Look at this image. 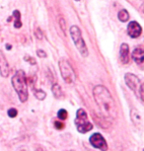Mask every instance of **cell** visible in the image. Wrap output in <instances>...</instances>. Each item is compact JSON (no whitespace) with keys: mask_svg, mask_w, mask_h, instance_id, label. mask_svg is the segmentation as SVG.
Segmentation results:
<instances>
[{"mask_svg":"<svg viewBox=\"0 0 144 151\" xmlns=\"http://www.w3.org/2000/svg\"><path fill=\"white\" fill-rule=\"evenodd\" d=\"M93 96L99 110L105 118L114 119L117 116V110L115 102L110 91L103 85H97L93 89Z\"/></svg>","mask_w":144,"mask_h":151,"instance_id":"obj_1","label":"cell"},{"mask_svg":"<svg viewBox=\"0 0 144 151\" xmlns=\"http://www.w3.org/2000/svg\"><path fill=\"white\" fill-rule=\"evenodd\" d=\"M12 85L19 96V99L22 103L28 100V86L27 77L23 70H18L12 77Z\"/></svg>","mask_w":144,"mask_h":151,"instance_id":"obj_2","label":"cell"},{"mask_svg":"<svg viewBox=\"0 0 144 151\" xmlns=\"http://www.w3.org/2000/svg\"><path fill=\"white\" fill-rule=\"evenodd\" d=\"M74 122L76 124V129L80 133H86L93 129V124L89 122L87 113L83 109H79L77 111Z\"/></svg>","mask_w":144,"mask_h":151,"instance_id":"obj_3","label":"cell"},{"mask_svg":"<svg viewBox=\"0 0 144 151\" xmlns=\"http://www.w3.org/2000/svg\"><path fill=\"white\" fill-rule=\"evenodd\" d=\"M70 35H71L72 41L75 44L76 47H77V50H79V52L83 56L88 55V50H87L85 42H84L83 38H82L80 29H79L77 26H72L70 28Z\"/></svg>","mask_w":144,"mask_h":151,"instance_id":"obj_4","label":"cell"},{"mask_svg":"<svg viewBox=\"0 0 144 151\" xmlns=\"http://www.w3.org/2000/svg\"><path fill=\"white\" fill-rule=\"evenodd\" d=\"M59 69H60L61 76H62L64 82H66L67 84H73L75 82L76 76L74 73V70L71 67V65L65 59H61L58 62Z\"/></svg>","mask_w":144,"mask_h":151,"instance_id":"obj_5","label":"cell"},{"mask_svg":"<svg viewBox=\"0 0 144 151\" xmlns=\"http://www.w3.org/2000/svg\"><path fill=\"white\" fill-rule=\"evenodd\" d=\"M90 143L93 147L100 149L102 151H107L108 150V144L104 138V136L101 133H94L90 137Z\"/></svg>","mask_w":144,"mask_h":151,"instance_id":"obj_6","label":"cell"},{"mask_svg":"<svg viewBox=\"0 0 144 151\" xmlns=\"http://www.w3.org/2000/svg\"><path fill=\"white\" fill-rule=\"evenodd\" d=\"M125 80L129 89H131L133 92H137L138 87H139V79L137 78V76L132 73H126L125 75Z\"/></svg>","mask_w":144,"mask_h":151,"instance_id":"obj_7","label":"cell"},{"mask_svg":"<svg viewBox=\"0 0 144 151\" xmlns=\"http://www.w3.org/2000/svg\"><path fill=\"white\" fill-rule=\"evenodd\" d=\"M141 32H142V29H141V26L138 24L137 22L135 21H131L128 24V35L131 37V38H138L141 35Z\"/></svg>","mask_w":144,"mask_h":151,"instance_id":"obj_8","label":"cell"},{"mask_svg":"<svg viewBox=\"0 0 144 151\" xmlns=\"http://www.w3.org/2000/svg\"><path fill=\"white\" fill-rule=\"evenodd\" d=\"M9 72L10 69L7 59L5 58V55H3L2 50H0V74H1L2 77H7L9 75Z\"/></svg>","mask_w":144,"mask_h":151,"instance_id":"obj_9","label":"cell"},{"mask_svg":"<svg viewBox=\"0 0 144 151\" xmlns=\"http://www.w3.org/2000/svg\"><path fill=\"white\" fill-rule=\"evenodd\" d=\"M120 60L123 64H126L129 61V47L126 44H123L120 45Z\"/></svg>","mask_w":144,"mask_h":151,"instance_id":"obj_10","label":"cell"},{"mask_svg":"<svg viewBox=\"0 0 144 151\" xmlns=\"http://www.w3.org/2000/svg\"><path fill=\"white\" fill-rule=\"evenodd\" d=\"M132 58L134 59L136 63H142L144 61V50L140 47L135 48L133 52H132Z\"/></svg>","mask_w":144,"mask_h":151,"instance_id":"obj_11","label":"cell"},{"mask_svg":"<svg viewBox=\"0 0 144 151\" xmlns=\"http://www.w3.org/2000/svg\"><path fill=\"white\" fill-rule=\"evenodd\" d=\"M52 94H53V96H54V98L58 100L64 99V93L62 89H61V87L59 86L58 84H53L52 87Z\"/></svg>","mask_w":144,"mask_h":151,"instance_id":"obj_12","label":"cell"},{"mask_svg":"<svg viewBox=\"0 0 144 151\" xmlns=\"http://www.w3.org/2000/svg\"><path fill=\"white\" fill-rule=\"evenodd\" d=\"M13 17L15 18V23H14V27L19 29L22 27V23H21V14L18 10H15L13 12Z\"/></svg>","mask_w":144,"mask_h":151,"instance_id":"obj_13","label":"cell"},{"mask_svg":"<svg viewBox=\"0 0 144 151\" xmlns=\"http://www.w3.org/2000/svg\"><path fill=\"white\" fill-rule=\"evenodd\" d=\"M118 19L121 22H128L129 20V14L128 11L125 9L120 11V13H118Z\"/></svg>","mask_w":144,"mask_h":151,"instance_id":"obj_14","label":"cell"},{"mask_svg":"<svg viewBox=\"0 0 144 151\" xmlns=\"http://www.w3.org/2000/svg\"><path fill=\"white\" fill-rule=\"evenodd\" d=\"M34 95H35V97L38 100H39V101H43V100L46 99L47 97V94L43 90H34Z\"/></svg>","mask_w":144,"mask_h":151,"instance_id":"obj_15","label":"cell"},{"mask_svg":"<svg viewBox=\"0 0 144 151\" xmlns=\"http://www.w3.org/2000/svg\"><path fill=\"white\" fill-rule=\"evenodd\" d=\"M57 116H58V118L60 119H66V118H67V112L64 109H61V110L58 111Z\"/></svg>","mask_w":144,"mask_h":151,"instance_id":"obj_16","label":"cell"},{"mask_svg":"<svg viewBox=\"0 0 144 151\" xmlns=\"http://www.w3.org/2000/svg\"><path fill=\"white\" fill-rule=\"evenodd\" d=\"M18 115V111H17L15 108H11V109L8 110V116H10V118H15Z\"/></svg>","mask_w":144,"mask_h":151,"instance_id":"obj_17","label":"cell"},{"mask_svg":"<svg viewBox=\"0 0 144 151\" xmlns=\"http://www.w3.org/2000/svg\"><path fill=\"white\" fill-rule=\"evenodd\" d=\"M24 59H25V60H26V61H28V62H29V63L33 64V65H35V64L37 63L35 59H34L33 58H31V56H29V55H26V56H25V58H24Z\"/></svg>","mask_w":144,"mask_h":151,"instance_id":"obj_18","label":"cell"},{"mask_svg":"<svg viewBox=\"0 0 144 151\" xmlns=\"http://www.w3.org/2000/svg\"><path fill=\"white\" fill-rule=\"evenodd\" d=\"M139 95H140V98L141 100L144 102V83L140 86V89H139Z\"/></svg>","mask_w":144,"mask_h":151,"instance_id":"obj_19","label":"cell"},{"mask_svg":"<svg viewBox=\"0 0 144 151\" xmlns=\"http://www.w3.org/2000/svg\"><path fill=\"white\" fill-rule=\"evenodd\" d=\"M35 35H36V37L38 38L39 40H42L43 39V33L41 32V30L39 29H37L36 31H35Z\"/></svg>","mask_w":144,"mask_h":151,"instance_id":"obj_20","label":"cell"},{"mask_svg":"<svg viewBox=\"0 0 144 151\" xmlns=\"http://www.w3.org/2000/svg\"><path fill=\"white\" fill-rule=\"evenodd\" d=\"M37 55H38V56H39V58H47V53L42 50H39L38 52H37Z\"/></svg>","mask_w":144,"mask_h":151,"instance_id":"obj_21","label":"cell"},{"mask_svg":"<svg viewBox=\"0 0 144 151\" xmlns=\"http://www.w3.org/2000/svg\"><path fill=\"white\" fill-rule=\"evenodd\" d=\"M54 125H55V127L57 129H62L63 127H64V124H62V122H55Z\"/></svg>","mask_w":144,"mask_h":151,"instance_id":"obj_22","label":"cell"},{"mask_svg":"<svg viewBox=\"0 0 144 151\" xmlns=\"http://www.w3.org/2000/svg\"><path fill=\"white\" fill-rule=\"evenodd\" d=\"M60 25H61V29H62L63 32H65V27H64V20L60 19Z\"/></svg>","mask_w":144,"mask_h":151,"instance_id":"obj_23","label":"cell"},{"mask_svg":"<svg viewBox=\"0 0 144 151\" xmlns=\"http://www.w3.org/2000/svg\"><path fill=\"white\" fill-rule=\"evenodd\" d=\"M6 48H7V50H11L12 47H11V45H6Z\"/></svg>","mask_w":144,"mask_h":151,"instance_id":"obj_24","label":"cell"},{"mask_svg":"<svg viewBox=\"0 0 144 151\" xmlns=\"http://www.w3.org/2000/svg\"><path fill=\"white\" fill-rule=\"evenodd\" d=\"M76 1H80V0H76Z\"/></svg>","mask_w":144,"mask_h":151,"instance_id":"obj_25","label":"cell"},{"mask_svg":"<svg viewBox=\"0 0 144 151\" xmlns=\"http://www.w3.org/2000/svg\"><path fill=\"white\" fill-rule=\"evenodd\" d=\"M143 11H144V8H143Z\"/></svg>","mask_w":144,"mask_h":151,"instance_id":"obj_26","label":"cell"}]
</instances>
